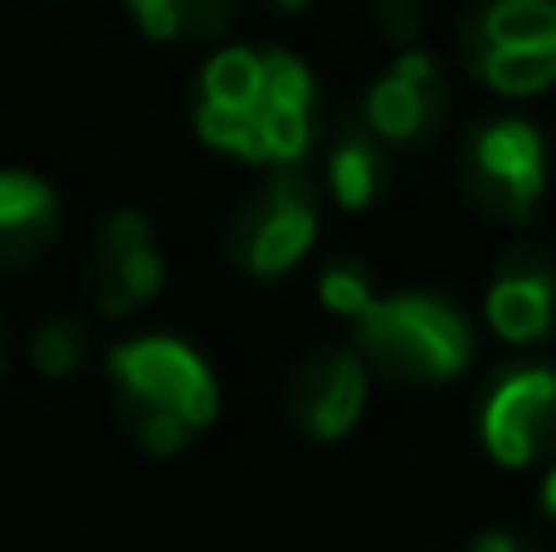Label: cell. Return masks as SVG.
Here are the masks:
<instances>
[{
    "instance_id": "6da1fadb",
    "label": "cell",
    "mask_w": 556,
    "mask_h": 552,
    "mask_svg": "<svg viewBox=\"0 0 556 552\" xmlns=\"http://www.w3.org/2000/svg\"><path fill=\"white\" fill-rule=\"evenodd\" d=\"M195 133L225 156L298 166L317 142V78L288 49H220L195 84Z\"/></svg>"
},
{
    "instance_id": "7a4b0ae2",
    "label": "cell",
    "mask_w": 556,
    "mask_h": 552,
    "mask_svg": "<svg viewBox=\"0 0 556 552\" xmlns=\"http://www.w3.org/2000/svg\"><path fill=\"white\" fill-rule=\"evenodd\" d=\"M117 416L147 455H176L220 411V387L201 352L176 338H132L108 352Z\"/></svg>"
},
{
    "instance_id": "3957f363",
    "label": "cell",
    "mask_w": 556,
    "mask_h": 552,
    "mask_svg": "<svg viewBox=\"0 0 556 552\" xmlns=\"http://www.w3.org/2000/svg\"><path fill=\"white\" fill-rule=\"evenodd\" d=\"M356 352L395 387H444L473 367L479 333L440 293H381L356 318Z\"/></svg>"
},
{
    "instance_id": "277c9868",
    "label": "cell",
    "mask_w": 556,
    "mask_h": 552,
    "mask_svg": "<svg viewBox=\"0 0 556 552\" xmlns=\"http://www.w3.org/2000/svg\"><path fill=\"white\" fill-rule=\"evenodd\" d=\"M464 74L503 98H538L556 84V0H473L454 25Z\"/></svg>"
},
{
    "instance_id": "5b68a950",
    "label": "cell",
    "mask_w": 556,
    "mask_h": 552,
    "mask_svg": "<svg viewBox=\"0 0 556 552\" xmlns=\"http://www.w3.org/2000/svg\"><path fill=\"white\" fill-rule=\"evenodd\" d=\"M323 230V196L303 166H274L260 191H250L225 221V254L254 279L298 269Z\"/></svg>"
},
{
    "instance_id": "8992f818",
    "label": "cell",
    "mask_w": 556,
    "mask_h": 552,
    "mask_svg": "<svg viewBox=\"0 0 556 552\" xmlns=\"http://www.w3.org/2000/svg\"><path fill=\"white\" fill-rule=\"evenodd\" d=\"M459 196L493 225H522L547 191V137L528 117H483L459 142Z\"/></svg>"
},
{
    "instance_id": "52a82bcc",
    "label": "cell",
    "mask_w": 556,
    "mask_h": 552,
    "mask_svg": "<svg viewBox=\"0 0 556 552\" xmlns=\"http://www.w3.org/2000/svg\"><path fill=\"white\" fill-rule=\"evenodd\" d=\"M479 440L503 469H532L542 460H556V367L547 362L503 367L483 391Z\"/></svg>"
},
{
    "instance_id": "ba28073f",
    "label": "cell",
    "mask_w": 556,
    "mask_h": 552,
    "mask_svg": "<svg viewBox=\"0 0 556 552\" xmlns=\"http://www.w3.org/2000/svg\"><path fill=\"white\" fill-rule=\"evenodd\" d=\"M366 127L386 147H425L450 123V84L430 49H395L391 68L366 93Z\"/></svg>"
},
{
    "instance_id": "9c48e42d",
    "label": "cell",
    "mask_w": 556,
    "mask_h": 552,
    "mask_svg": "<svg viewBox=\"0 0 556 552\" xmlns=\"http://www.w3.org/2000/svg\"><path fill=\"white\" fill-rule=\"evenodd\" d=\"M366 391H371V367L356 348H317L303 357L288 377L283 411L303 436L313 440H342L366 416Z\"/></svg>"
},
{
    "instance_id": "30bf717a",
    "label": "cell",
    "mask_w": 556,
    "mask_h": 552,
    "mask_svg": "<svg viewBox=\"0 0 556 552\" xmlns=\"http://www.w3.org/2000/svg\"><path fill=\"white\" fill-rule=\"evenodd\" d=\"M166 264L152 225L137 211H117L88 250V293L103 318H127L162 293Z\"/></svg>"
},
{
    "instance_id": "8fae6325",
    "label": "cell",
    "mask_w": 556,
    "mask_h": 552,
    "mask_svg": "<svg viewBox=\"0 0 556 552\" xmlns=\"http://www.w3.org/2000/svg\"><path fill=\"white\" fill-rule=\"evenodd\" d=\"M483 318L513 348L552 338L556 328V254L538 240H518L498 254L483 293Z\"/></svg>"
},
{
    "instance_id": "7c38bea8",
    "label": "cell",
    "mask_w": 556,
    "mask_h": 552,
    "mask_svg": "<svg viewBox=\"0 0 556 552\" xmlns=\"http://www.w3.org/2000/svg\"><path fill=\"white\" fill-rule=\"evenodd\" d=\"M59 201L39 176L0 172V269H25L54 244Z\"/></svg>"
},
{
    "instance_id": "4fadbf2b",
    "label": "cell",
    "mask_w": 556,
    "mask_h": 552,
    "mask_svg": "<svg viewBox=\"0 0 556 552\" xmlns=\"http://www.w3.org/2000/svg\"><path fill=\"white\" fill-rule=\"evenodd\" d=\"M386 181H391V152L386 142L362 123H342L327 147V191L342 211H366L381 201Z\"/></svg>"
},
{
    "instance_id": "5bb4252c",
    "label": "cell",
    "mask_w": 556,
    "mask_h": 552,
    "mask_svg": "<svg viewBox=\"0 0 556 552\" xmlns=\"http://www.w3.org/2000/svg\"><path fill=\"white\" fill-rule=\"evenodd\" d=\"M147 39H220L235 25V0H127Z\"/></svg>"
},
{
    "instance_id": "9a60e30c",
    "label": "cell",
    "mask_w": 556,
    "mask_h": 552,
    "mask_svg": "<svg viewBox=\"0 0 556 552\" xmlns=\"http://www.w3.org/2000/svg\"><path fill=\"white\" fill-rule=\"evenodd\" d=\"M317 299H323V309H332L337 318H362L366 309H371L381 293H376V279L371 269H366L362 260H332L323 264V274H317Z\"/></svg>"
},
{
    "instance_id": "2e32d148",
    "label": "cell",
    "mask_w": 556,
    "mask_h": 552,
    "mask_svg": "<svg viewBox=\"0 0 556 552\" xmlns=\"http://www.w3.org/2000/svg\"><path fill=\"white\" fill-rule=\"evenodd\" d=\"M88 348H93V338H88V328L78 318H49L29 342V357H35V367L45 377H74L88 362Z\"/></svg>"
},
{
    "instance_id": "e0dca14e",
    "label": "cell",
    "mask_w": 556,
    "mask_h": 552,
    "mask_svg": "<svg viewBox=\"0 0 556 552\" xmlns=\"http://www.w3.org/2000/svg\"><path fill=\"white\" fill-rule=\"evenodd\" d=\"M366 15L391 49H410L425 35V0H366Z\"/></svg>"
},
{
    "instance_id": "ac0fdd59",
    "label": "cell",
    "mask_w": 556,
    "mask_h": 552,
    "mask_svg": "<svg viewBox=\"0 0 556 552\" xmlns=\"http://www.w3.org/2000/svg\"><path fill=\"white\" fill-rule=\"evenodd\" d=\"M469 552H547V548L532 534H522V528H489V534L473 538Z\"/></svg>"
},
{
    "instance_id": "d6986e66",
    "label": "cell",
    "mask_w": 556,
    "mask_h": 552,
    "mask_svg": "<svg viewBox=\"0 0 556 552\" xmlns=\"http://www.w3.org/2000/svg\"><path fill=\"white\" fill-rule=\"evenodd\" d=\"M538 499H542V514L556 524V460H552V469H547V479H542V489H538Z\"/></svg>"
},
{
    "instance_id": "ffe728a7",
    "label": "cell",
    "mask_w": 556,
    "mask_h": 552,
    "mask_svg": "<svg viewBox=\"0 0 556 552\" xmlns=\"http://www.w3.org/2000/svg\"><path fill=\"white\" fill-rule=\"evenodd\" d=\"M274 10H283V15H298V10H307L313 5V0H269Z\"/></svg>"
}]
</instances>
